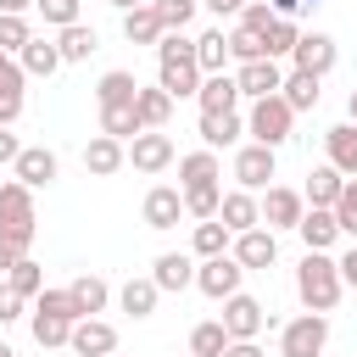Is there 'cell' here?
<instances>
[{"mask_svg": "<svg viewBox=\"0 0 357 357\" xmlns=\"http://www.w3.org/2000/svg\"><path fill=\"white\" fill-rule=\"evenodd\" d=\"M346 123H357V89L346 95Z\"/></svg>", "mask_w": 357, "mask_h": 357, "instance_id": "obj_58", "label": "cell"}, {"mask_svg": "<svg viewBox=\"0 0 357 357\" xmlns=\"http://www.w3.org/2000/svg\"><path fill=\"white\" fill-rule=\"evenodd\" d=\"M67 296H73L78 318H95V312H106V301H112V284H106L100 273H78V279L67 284Z\"/></svg>", "mask_w": 357, "mask_h": 357, "instance_id": "obj_25", "label": "cell"}, {"mask_svg": "<svg viewBox=\"0 0 357 357\" xmlns=\"http://www.w3.org/2000/svg\"><path fill=\"white\" fill-rule=\"evenodd\" d=\"M33 11H39L50 28H73V22H78V0H33Z\"/></svg>", "mask_w": 357, "mask_h": 357, "instance_id": "obj_46", "label": "cell"}, {"mask_svg": "<svg viewBox=\"0 0 357 357\" xmlns=\"http://www.w3.org/2000/svg\"><path fill=\"white\" fill-rule=\"evenodd\" d=\"M218 206H223V184H201V190H184V218L206 223V218H218Z\"/></svg>", "mask_w": 357, "mask_h": 357, "instance_id": "obj_41", "label": "cell"}, {"mask_svg": "<svg viewBox=\"0 0 357 357\" xmlns=\"http://www.w3.org/2000/svg\"><path fill=\"white\" fill-rule=\"evenodd\" d=\"M56 173H61V162H56V151H50V145H22V156H17V167H11V178H17V184H28V190L56 184Z\"/></svg>", "mask_w": 357, "mask_h": 357, "instance_id": "obj_10", "label": "cell"}, {"mask_svg": "<svg viewBox=\"0 0 357 357\" xmlns=\"http://www.w3.org/2000/svg\"><path fill=\"white\" fill-rule=\"evenodd\" d=\"M273 22H279V17H273V6H268V0H245V6H240V28H251V33H268Z\"/></svg>", "mask_w": 357, "mask_h": 357, "instance_id": "obj_48", "label": "cell"}, {"mask_svg": "<svg viewBox=\"0 0 357 357\" xmlns=\"http://www.w3.org/2000/svg\"><path fill=\"white\" fill-rule=\"evenodd\" d=\"M195 106H201V112H234V106H240V84H234V73H212V78L201 84Z\"/></svg>", "mask_w": 357, "mask_h": 357, "instance_id": "obj_27", "label": "cell"}, {"mask_svg": "<svg viewBox=\"0 0 357 357\" xmlns=\"http://www.w3.org/2000/svg\"><path fill=\"white\" fill-rule=\"evenodd\" d=\"M28 6H33V0H0V17H22Z\"/></svg>", "mask_w": 357, "mask_h": 357, "instance_id": "obj_57", "label": "cell"}, {"mask_svg": "<svg viewBox=\"0 0 357 357\" xmlns=\"http://www.w3.org/2000/svg\"><path fill=\"white\" fill-rule=\"evenodd\" d=\"M340 190H346V173H335L329 162H318V167L307 173V190H301V195H307V206H329V212H335Z\"/></svg>", "mask_w": 357, "mask_h": 357, "instance_id": "obj_26", "label": "cell"}, {"mask_svg": "<svg viewBox=\"0 0 357 357\" xmlns=\"http://www.w3.org/2000/svg\"><path fill=\"white\" fill-rule=\"evenodd\" d=\"M100 134H112V139H139L145 134V123H139V112L134 106H112V112H100Z\"/></svg>", "mask_w": 357, "mask_h": 357, "instance_id": "obj_39", "label": "cell"}, {"mask_svg": "<svg viewBox=\"0 0 357 357\" xmlns=\"http://www.w3.org/2000/svg\"><path fill=\"white\" fill-rule=\"evenodd\" d=\"M156 301H162V290H156V279L145 273V279H128L123 290H117V307L128 312V318H151L156 312Z\"/></svg>", "mask_w": 357, "mask_h": 357, "instance_id": "obj_28", "label": "cell"}, {"mask_svg": "<svg viewBox=\"0 0 357 357\" xmlns=\"http://www.w3.org/2000/svg\"><path fill=\"white\" fill-rule=\"evenodd\" d=\"M22 84H28V73H22V61H11L0 73V128H11L22 117Z\"/></svg>", "mask_w": 357, "mask_h": 357, "instance_id": "obj_33", "label": "cell"}, {"mask_svg": "<svg viewBox=\"0 0 357 357\" xmlns=\"http://www.w3.org/2000/svg\"><path fill=\"white\" fill-rule=\"evenodd\" d=\"M162 17L151 11V6H134V11H123V39L128 45H162Z\"/></svg>", "mask_w": 357, "mask_h": 357, "instance_id": "obj_29", "label": "cell"}, {"mask_svg": "<svg viewBox=\"0 0 357 357\" xmlns=\"http://www.w3.org/2000/svg\"><path fill=\"white\" fill-rule=\"evenodd\" d=\"M151 279H156V290H162V296H178V290H190V284H195V262H190L184 251H162V257L151 262Z\"/></svg>", "mask_w": 357, "mask_h": 357, "instance_id": "obj_17", "label": "cell"}, {"mask_svg": "<svg viewBox=\"0 0 357 357\" xmlns=\"http://www.w3.org/2000/svg\"><path fill=\"white\" fill-rule=\"evenodd\" d=\"M195 6H201V0H151V11L162 17L167 33H184V28L195 22Z\"/></svg>", "mask_w": 357, "mask_h": 357, "instance_id": "obj_43", "label": "cell"}, {"mask_svg": "<svg viewBox=\"0 0 357 357\" xmlns=\"http://www.w3.org/2000/svg\"><path fill=\"white\" fill-rule=\"evenodd\" d=\"M112 357H117V351H112Z\"/></svg>", "mask_w": 357, "mask_h": 357, "instance_id": "obj_63", "label": "cell"}, {"mask_svg": "<svg viewBox=\"0 0 357 357\" xmlns=\"http://www.w3.org/2000/svg\"><path fill=\"white\" fill-rule=\"evenodd\" d=\"M268 324H273V312H268L257 296H245V290H240V296H229V301H223V329H229V340H257Z\"/></svg>", "mask_w": 357, "mask_h": 357, "instance_id": "obj_7", "label": "cell"}, {"mask_svg": "<svg viewBox=\"0 0 357 357\" xmlns=\"http://www.w3.org/2000/svg\"><path fill=\"white\" fill-rule=\"evenodd\" d=\"M268 6H273V17H284V22H296V11H301L307 0H268Z\"/></svg>", "mask_w": 357, "mask_h": 357, "instance_id": "obj_55", "label": "cell"}, {"mask_svg": "<svg viewBox=\"0 0 357 357\" xmlns=\"http://www.w3.org/2000/svg\"><path fill=\"white\" fill-rule=\"evenodd\" d=\"M234 84H240V95L268 100V95L284 89V67L279 61H245V67H234Z\"/></svg>", "mask_w": 357, "mask_h": 357, "instance_id": "obj_13", "label": "cell"}, {"mask_svg": "<svg viewBox=\"0 0 357 357\" xmlns=\"http://www.w3.org/2000/svg\"><path fill=\"white\" fill-rule=\"evenodd\" d=\"M73 324L78 318H67V312H50V307H33V340L50 351V346H67L73 340Z\"/></svg>", "mask_w": 357, "mask_h": 357, "instance_id": "obj_32", "label": "cell"}, {"mask_svg": "<svg viewBox=\"0 0 357 357\" xmlns=\"http://www.w3.org/2000/svg\"><path fill=\"white\" fill-rule=\"evenodd\" d=\"M335 262H340V279H346V290H357V245H346Z\"/></svg>", "mask_w": 357, "mask_h": 357, "instance_id": "obj_52", "label": "cell"}, {"mask_svg": "<svg viewBox=\"0 0 357 357\" xmlns=\"http://www.w3.org/2000/svg\"><path fill=\"white\" fill-rule=\"evenodd\" d=\"M22 257H28V251H22L17 240H0V268H6V273H11V268H17Z\"/></svg>", "mask_w": 357, "mask_h": 357, "instance_id": "obj_53", "label": "cell"}, {"mask_svg": "<svg viewBox=\"0 0 357 357\" xmlns=\"http://www.w3.org/2000/svg\"><path fill=\"white\" fill-rule=\"evenodd\" d=\"M301 218H307V195L301 190H290V184H268L262 190V229H301Z\"/></svg>", "mask_w": 357, "mask_h": 357, "instance_id": "obj_5", "label": "cell"}, {"mask_svg": "<svg viewBox=\"0 0 357 357\" xmlns=\"http://www.w3.org/2000/svg\"><path fill=\"white\" fill-rule=\"evenodd\" d=\"M17 156H22L17 134H11V128H0V167H17Z\"/></svg>", "mask_w": 357, "mask_h": 357, "instance_id": "obj_51", "label": "cell"}, {"mask_svg": "<svg viewBox=\"0 0 357 357\" xmlns=\"http://www.w3.org/2000/svg\"><path fill=\"white\" fill-rule=\"evenodd\" d=\"M240 134H245V117H240V112H201V139H206V151H229V145H240Z\"/></svg>", "mask_w": 357, "mask_h": 357, "instance_id": "obj_20", "label": "cell"}, {"mask_svg": "<svg viewBox=\"0 0 357 357\" xmlns=\"http://www.w3.org/2000/svg\"><path fill=\"white\" fill-rule=\"evenodd\" d=\"M318 84H324V78H312V73H296V67H290L279 95H284V106H290V112H312V106H318V95H324Z\"/></svg>", "mask_w": 357, "mask_h": 357, "instance_id": "obj_35", "label": "cell"}, {"mask_svg": "<svg viewBox=\"0 0 357 357\" xmlns=\"http://www.w3.org/2000/svg\"><path fill=\"white\" fill-rule=\"evenodd\" d=\"M229 245H234V234H229L218 218L195 223V257H201V262H206V257H229Z\"/></svg>", "mask_w": 357, "mask_h": 357, "instance_id": "obj_40", "label": "cell"}, {"mask_svg": "<svg viewBox=\"0 0 357 357\" xmlns=\"http://www.w3.org/2000/svg\"><path fill=\"white\" fill-rule=\"evenodd\" d=\"M335 61H340V45H335L329 33H301L296 50H290V67H296V73H312V78L335 73Z\"/></svg>", "mask_w": 357, "mask_h": 357, "instance_id": "obj_8", "label": "cell"}, {"mask_svg": "<svg viewBox=\"0 0 357 357\" xmlns=\"http://www.w3.org/2000/svg\"><path fill=\"white\" fill-rule=\"evenodd\" d=\"M33 229H39V218H33V190L17 184V178H6V184H0V240H17V245L28 251V245H33Z\"/></svg>", "mask_w": 357, "mask_h": 357, "instance_id": "obj_2", "label": "cell"}, {"mask_svg": "<svg viewBox=\"0 0 357 357\" xmlns=\"http://www.w3.org/2000/svg\"><path fill=\"white\" fill-rule=\"evenodd\" d=\"M201 6H206V11H218V17H240V6H245V0H201Z\"/></svg>", "mask_w": 357, "mask_h": 357, "instance_id": "obj_56", "label": "cell"}, {"mask_svg": "<svg viewBox=\"0 0 357 357\" xmlns=\"http://www.w3.org/2000/svg\"><path fill=\"white\" fill-rule=\"evenodd\" d=\"M178 218H184V190L156 184L145 195V229H178Z\"/></svg>", "mask_w": 357, "mask_h": 357, "instance_id": "obj_18", "label": "cell"}, {"mask_svg": "<svg viewBox=\"0 0 357 357\" xmlns=\"http://www.w3.org/2000/svg\"><path fill=\"white\" fill-rule=\"evenodd\" d=\"M11 61H17V56H6V50H0V73H6V67H11Z\"/></svg>", "mask_w": 357, "mask_h": 357, "instance_id": "obj_60", "label": "cell"}, {"mask_svg": "<svg viewBox=\"0 0 357 357\" xmlns=\"http://www.w3.org/2000/svg\"><path fill=\"white\" fill-rule=\"evenodd\" d=\"M223 357H268V351H262L257 340H229V351H223Z\"/></svg>", "mask_w": 357, "mask_h": 357, "instance_id": "obj_54", "label": "cell"}, {"mask_svg": "<svg viewBox=\"0 0 357 357\" xmlns=\"http://www.w3.org/2000/svg\"><path fill=\"white\" fill-rule=\"evenodd\" d=\"M195 61H201L206 78H212V73H229V33H223V28L195 33Z\"/></svg>", "mask_w": 357, "mask_h": 357, "instance_id": "obj_30", "label": "cell"}, {"mask_svg": "<svg viewBox=\"0 0 357 357\" xmlns=\"http://www.w3.org/2000/svg\"><path fill=\"white\" fill-rule=\"evenodd\" d=\"M156 84H162L173 100H184V95H201L206 73H201V61H195V56H184V61H156Z\"/></svg>", "mask_w": 357, "mask_h": 357, "instance_id": "obj_12", "label": "cell"}, {"mask_svg": "<svg viewBox=\"0 0 357 357\" xmlns=\"http://www.w3.org/2000/svg\"><path fill=\"white\" fill-rule=\"evenodd\" d=\"M240 279H245V268L234 262V251H229V257H206V262H195V290L212 296V301L240 296Z\"/></svg>", "mask_w": 357, "mask_h": 357, "instance_id": "obj_6", "label": "cell"}, {"mask_svg": "<svg viewBox=\"0 0 357 357\" xmlns=\"http://www.w3.org/2000/svg\"><path fill=\"white\" fill-rule=\"evenodd\" d=\"M335 223H340V234L357 240V178H346V190H340V201H335Z\"/></svg>", "mask_w": 357, "mask_h": 357, "instance_id": "obj_47", "label": "cell"}, {"mask_svg": "<svg viewBox=\"0 0 357 357\" xmlns=\"http://www.w3.org/2000/svg\"><path fill=\"white\" fill-rule=\"evenodd\" d=\"M17 61H22V73H28V78H50V73L61 67V50H56V39L33 33V39H28V50H22Z\"/></svg>", "mask_w": 357, "mask_h": 357, "instance_id": "obj_31", "label": "cell"}, {"mask_svg": "<svg viewBox=\"0 0 357 357\" xmlns=\"http://www.w3.org/2000/svg\"><path fill=\"white\" fill-rule=\"evenodd\" d=\"M134 112H139V123L145 128H167V117H173V95L162 89V84H139V100H134Z\"/></svg>", "mask_w": 357, "mask_h": 357, "instance_id": "obj_36", "label": "cell"}, {"mask_svg": "<svg viewBox=\"0 0 357 357\" xmlns=\"http://www.w3.org/2000/svg\"><path fill=\"white\" fill-rule=\"evenodd\" d=\"M229 61L234 67H245V61H268V45H262V33H251V28H229Z\"/></svg>", "mask_w": 357, "mask_h": 357, "instance_id": "obj_38", "label": "cell"}, {"mask_svg": "<svg viewBox=\"0 0 357 357\" xmlns=\"http://www.w3.org/2000/svg\"><path fill=\"white\" fill-rule=\"evenodd\" d=\"M134 100H139V78H134V73H123V67L100 73V84H95V106H100V112H112V106H134Z\"/></svg>", "mask_w": 357, "mask_h": 357, "instance_id": "obj_19", "label": "cell"}, {"mask_svg": "<svg viewBox=\"0 0 357 357\" xmlns=\"http://www.w3.org/2000/svg\"><path fill=\"white\" fill-rule=\"evenodd\" d=\"M17 318H22V296H17L11 284H0V329H6V324H17Z\"/></svg>", "mask_w": 357, "mask_h": 357, "instance_id": "obj_50", "label": "cell"}, {"mask_svg": "<svg viewBox=\"0 0 357 357\" xmlns=\"http://www.w3.org/2000/svg\"><path fill=\"white\" fill-rule=\"evenodd\" d=\"M128 162L139 173H162V167H173V139L162 128H145L139 139H128Z\"/></svg>", "mask_w": 357, "mask_h": 357, "instance_id": "obj_14", "label": "cell"}, {"mask_svg": "<svg viewBox=\"0 0 357 357\" xmlns=\"http://www.w3.org/2000/svg\"><path fill=\"white\" fill-rule=\"evenodd\" d=\"M301 245L307 251H335V240H340V223H335V212L329 206H307V218H301Z\"/></svg>", "mask_w": 357, "mask_h": 357, "instance_id": "obj_22", "label": "cell"}, {"mask_svg": "<svg viewBox=\"0 0 357 357\" xmlns=\"http://www.w3.org/2000/svg\"><path fill=\"white\" fill-rule=\"evenodd\" d=\"M290 128H296V112L284 106V95L251 100V112H245V134H251V145H268V151H279V145L290 139Z\"/></svg>", "mask_w": 357, "mask_h": 357, "instance_id": "obj_3", "label": "cell"}, {"mask_svg": "<svg viewBox=\"0 0 357 357\" xmlns=\"http://www.w3.org/2000/svg\"><path fill=\"white\" fill-rule=\"evenodd\" d=\"M184 56H195V39H190V33H162L156 61H184Z\"/></svg>", "mask_w": 357, "mask_h": 357, "instance_id": "obj_49", "label": "cell"}, {"mask_svg": "<svg viewBox=\"0 0 357 357\" xmlns=\"http://www.w3.org/2000/svg\"><path fill=\"white\" fill-rule=\"evenodd\" d=\"M329 346V318L324 312H301L279 329V357H318Z\"/></svg>", "mask_w": 357, "mask_h": 357, "instance_id": "obj_4", "label": "cell"}, {"mask_svg": "<svg viewBox=\"0 0 357 357\" xmlns=\"http://www.w3.org/2000/svg\"><path fill=\"white\" fill-rule=\"evenodd\" d=\"M0 357H17V351H11V346H6V340H0Z\"/></svg>", "mask_w": 357, "mask_h": 357, "instance_id": "obj_61", "label": "cell"}, {"mask_svg": "<svg viewBox=\"0 0 357 357\" xmlns=\"http://www.w3.org/2000/svg\"><path fill=\"white\" fill-rule=\"evenodd\" d=\"M6 284H11V290H17L22 301H33V296H45V268H39L33 257H22V262H17L11 273H6Z\"/></svg>", "mask_w": 357, "mask_h": 357, "instance_id": "obj_42", "label": "cell"}, {"mask_svg": "<svg viewBox=\"0 0 357 357\" xmlns=\"http://www.w3.org/2000/svg\"><path fill=\"white\" fill-rule=\"evenodd\" d=\"M223 351H229V329H223V318H206V324L190 329V357H223Z\"/></svg>", "mask_w": 357, "mask_h": 357, "instance_id": "obj_37", "label": "cell"}, {"mask_svg": "<svg viewBox=\"0 0 357 357\" xmlns=\"http://www.w3.org/2000/svg\"><path fill=\"white\" fill-rule=\"evenodd\" d=\"M307 6H318V0H307Z\"/></svg>", "mask_w": 357, "mask_h": 357, "instance_id": "obj_62", "label": "cell"}, {"mask_svg": "<svg viewBox=\"0 0 357 357\" xmlns=\"http://www.w3.org/2000/svg\"><path fill=\"white\" fill-rule=\"evenodd\" d=\"M273 167H279V156H273L268 145H240V151H234V184L251 190V195L273 184Z\"/></svg>", "mask_w": 357, "mask_h": 357, "instance_id": "obj_9", "label": "cell"}, {"mask_svg": "<svg viewBox=\"0 0 357 357\" xmlns=\"http://www.w3.org/2000/svg\"><path fill=\"white\" fill-rule=\"evenodd\" d=\"M28 39H33L28 17H0V50H6V56H22V50H28Z\"/></svg>", "mask_w": 357, "mask_h": 357, "instance_id": "obj_45", "label": "cell"}, {"mask_svg": "<svg viewBox=\"0 0 357 357\" xmlns=\"http://www.w3.org/2000/svg\"><path fill=\"white\" fill-rule=\"evenodd\" d=\"M296 39H301V28H296V22H284V17H279V22H273V28H268V33H262V45H268V61H284V56H290V50H296Z\"/></svg>", "mask_w": 357, "mask_h": 357, "instance_id": "obj_44", "label": "cell"}, {"mask_svg": "<svg viewBox=\"0 0 357 357\" xmlns=\"http://www.w3.org/2000/svg\"><path fill=\"white\" fill-rule=\"evenodd\" d=\"M56 50H61V61H89V56L100 50V39H95L89 22H73V28L56 33Z\"/></svg>", "mask_w": 357, "mask_h": 357, "instance_id": "obj_34", "label": "cell"}, {"mask_svg": "<svg viewBox=\"0 0 357 357\" xmlns=\"http://www.w3.org/2000/svg\"><path fill=\"white\" fill-rule=\"evenodd\" d=\"M67 346H73L78 357H112V351H117V329H112L106 318H78Z\"/></svg>", "mask_w": 357, "mask_h": 357, "instance_id": "obj_16", "label": "cell"}, {"mask_svg": "<svg viewBox=\"0 0 357 357\" xmlns=\"http://www.w3.org/2000/svg\"><path fill=\"white\" fill-rule=\"evenodd\" d=\"M123 162H128V145H123V139H112V134H95V139L84 145V167H89L95 178H112Z\"/></svg>", "mask_w": 357, "mask_h": 357, "instance_id": "obj_21", "label": "cell"}, {"mask_svg": "<svg viewBox=\"0 0 357 357\" xmlns=\"http://www.w3.org/2000/svg\"><path fill=\"white\" fill-rule=\"evenodd\" d=\"M324 151H329V167H335V173L357 178V123H335V128L324 134Z\"/></svg>", "mask_w": 357, "mask_h": 357, "instance_id": "obj_23", "label": "cell"}, {"mask_svg": "<svg viewBox=\"0 0 357 357\" xmlns=\"http://www.w3.org/2000/svg\"><path fill=\"white\" fill-rule=\"evenodd\" d=\"M117 11H134V6H151V0H112Z\"/></svg>", "mask_w": 357, "mask_h": 357, "instance_id": "obj_59", "label": "cell"}, {"mask_svg": "<svg viewBox=\"0 0 357 357\" xmlns=\"http://www.w3.org/2000/svg\"><path fill=\"white\" fill-rule=\"evenodd\" d=\"M296 296H301V307L307 312H335L340 307V296H346V279H340V262L329 257V251H307L301 262H296Z\"/></svg>", "mask_w": 357, "mask_h": 357, "instance_id": "obj_1", "label": "cell"}, {"mask_svg": "<svg viewBox=\"0 0 357 357\" xmlns=\"http://www.w3.org/2000/svg\"><path fill=\"white\" fill-rule=\"evenodd\" d=\"M218 178H223L218 151H190V156H178V190H201V184H218Z\"/></svg>", "mask_w": 357, "mask_h": 357, "instance_id": "obj_24", "label": "cell"}, {"mask_svg": "<svg viewBox=\"0 0 357 357\" xmlns=\"http://www.w3.org/2000/svg\"><path fill=\"white\" fill-rule=\"evenodd\" d=\"M234 262L251 273V268H273L279 262V240H273V229H245V234H234Z\"/></svg>", "mask_w": 357, "mask_h": 357, "instance_id": "obj_11", "label": "cell"}, {"mask_svg": "<svg viewBox=\"0 0 357 357\" xmlns=\"http://www.w3.org/2000/svg\"><path fill=\"white\" fill-rule=\"evenodd\" d=\"M218 223H223L229 234L262 229V201H257L251 190H229V195H223V206H218Z\"/></svg>", "mask_w": 357, "mask_h": 357, "instance_id": "obj_15", "label": "cell"}]
</instances>
